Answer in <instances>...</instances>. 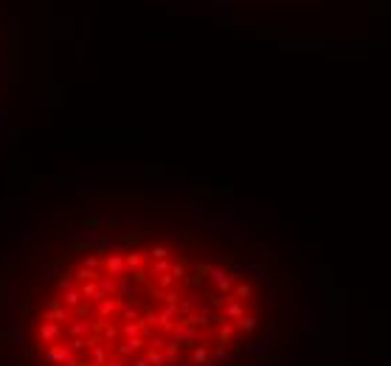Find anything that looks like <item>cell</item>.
Masks as SVG:
<instances>
[{
    "label": "cell",
    "instance_id": "obj_4",
    "mask_svg": "<svg viewBox=\"0 0 391 366\" xmlns=\"http://www.w3.org/2000/svg\"><path fill=\"white\" fill-rule=\"evenodd\" d=\"M96 305H99V318H102V321H107L113 313H118V299H107L105 296L102 302H96Z\"/></svg>",
    "mask_w": 391,
    "mask_h": 366
},
{
    "label": "cell",
    "instance_id": "obj_34",
    "mask_svg": "<svg viewBox=\"0 0 391 366\" xmlns=\"http://www.w3.org/2000/svg\"><path fill=\"white\" fill-rule=\"evenodd\" d=\"M79 366H102V364H96V361H85V364H79Z\"/></svg>",
    "mask_w": 391,
    "mask_h": 366
},
{
    "label": "cell",
    "instance_id": "obj_31",
    "mask_svg": "<svg viewBox=\"0 0 391 366\" xmlns=\"http://www.w3.org/2000/svg\"><path fill=\"white\" fill-rule=\"evenodd\" d=\"M59 288L62 290H70V288H73V279H68V276H65V279H59Z\"/></svg>",
    "mask_w": 391,
    "mask_h": 366
},
{
    "label": "cell",
    "instance_id": "obj_32",
    "mask_svg": "<svg viewBox=\"0 0 391 366\" xmlns=\"http://www.w3.org/2000/svg\"><path fill=\"white\" fill-rule=\"evenodd\" d=\"M102 366H127V364H124V361H110V358H107Z\"/></svg>",
    "mask_w": 391,
    "mask_h": 366
},
{
    "label": "cell",
    "instance_id": "obj_26",
    "mask_svg": "<svg viewBox=\"0 0 391 366\" xmlns=\"http://www.w3.org/2000/svg\"><path fill=\"white\" fill-rule=\"evenodd\" d=\"M149 256H152V259H166V256H169V251H166L164 245H158V248H152V251H149Z\"/></svg>",
    "mask_w": 391,
    "mask_h": 366
},
{
    "label": "cell",
    "instance_id": "obj_24",
    "mask_svg": "<svg viewBox=\"0 0 391 366\" xmlns=\"http://www.w3.org/2000/svg\"><path fill=\"white\" fill-rule=\"evenodd\" d=\"M169 270H172V265H169L166 259H158L155 265H152V273H155V276H164V273H169Z\"/></svg>",
    "mask_w": 391,
    "mask_h": 366
},
{
    "label": "cell",
    "instance_id": "obj_17",
    "mask_svg": "<svg viewBox=\"0 0 391 366\" xmlns=\"http://www.w3.org/2000/svg\"><path fill=\"white\" fill-rule=\"evenodd\" d=\"M194 310H197V302H194V299H183V302H177V313H180L183 318H186L189 313H194Z\"/></svg>",
    "mask_w": 391,
    "mask_h": 366
},
{
    "label": "cell",
    "instance_id": "obj_2",
    "mask_svg": "<svg viewBox=\"0 0 391 366\" xmlns=\"http://www.w3.org/2000/svg\"><path fill=\"white\" fill-rule=\"evenodd\" d=\"M189 341H194V327H189L186 321H177L172 327V344H189Z\"/></svg>",
    "mask_w": 391,
    "mask_h": 366
},
{
    "label": "cell",
    "instance_id": "obj_23",
    "mask_svg": "<svg viewBox=\"0 0 391 366\" xmlns=\"http://www.w3.org/2000/svg\"><path fill=\"white\" fill-rule=\"evenodd\" d=\"M164 364H177V344H169L166 347V352H164Z\"/></svg>",
    "mask_w": 391,
    "mask_h": 366
},
{
    "label": "cell",
    "instance_id": "obj_1",
    "mask_svg": "<svg viewBox=\"0 0 391 366\" xmlns=\"http://www.w3.org/2000/svg\"><path fill=\"white\" fill-rule=\"evenodd\" d=\"M45 361H48V364H62V366H79L76 352H70V349L62 347V344H54V347L45 352Z\"/></svg>",
    "mask_w": 391,
    "mask_h": 366
},
{
    "label": "cell",
    "instance_id": "obj_27",
    "mask_svg": "<svg viewBox=\"0 0 391 366\" xmlns=\"http://www.w3.org/2000/svg\"><path fill=\"white\" fill-rule=\"evenodd\" d=\"M102 335H105V338H115V335H118V330H115V327H110V324H105V327H102Z\"/></svg>",
    "mask_w": 391,
    "mask_h": 366
},
{
    "label": "cell",
    "instance_id": "obj_25",
    "mask_svg": "<svg viewBox=\"0 0 391 366\" xmlns=\"http://www.w3.org/2000/svg\"><path fill=\"white\" fill-rule=\"evenodd\" d=\"M228 361H231V355H228L225 349L220 347L217 352H214V361H211V366H214V364H228Z\"/></svg>",
    "mask_w": 391,
    "mask_h": 366
},
{
    "label": "cell",
    "instance_id": "obj_33",
    "mask_svg": "<svg viewBox=\"0 0 391 366\" xmlns=\"http://www.w3.org/2000/svg\"><path fill=\"white\" fill-rule=\"evenodd\" d=\"M132 366H149V364H147V358H138V361H135Z\"/></svg>",
    "mask_w": 391,
    "mask_h": 366
},
{
    "label": "cell",
    "instance_id": "obj_8",
    "mask_svg": "<svg viewBox=\"0 0 391 366\" xmlns=\"http://www.w3.org/2000/svg\"><path fill=\"white\" fill-rule=\"evenodd\" d=\"M43 321H54V324L70 321V313L65 310V307H51V310H45V313H43Z\"/></svg>",
    "mask_w": 391,
    "mask_h": 366
},
{
    "label": "cell",
    "instance_id": "obj_22",
    "mask_svg": "<svg viewBox=\"0 0 391 366\" xmlns=\"http://www.w3.org/2000/svg\"><path fill=\"white\" fill-rule=\"evenodd\" d=\"M147 364L149 366H164V352H161V349H149L147 352Z\"/></svg>",
    "mask_w": 391,
    "mask_h": 366
},
{
    "label": "cell",
    "instance_id": "obj_18",
    "mask_svg": "<svg viewBox=\"0 0 391 366\" xmlns=\"http://www.w3.org/2000/svg\"><path fill=\"white\" fill-rule=\"evenodd\" d=\"M93 341H96V338H73V341L68 344V349H70V352H79V349H90V347H93Z\"/></svg>",
    "mask_w": 391,
    "mask_h": 366
},
{
    "label": "cell",
    "instance_id": "obj_7",
    "mask_svg": "<svg viewBox=\"0 0 391 366\" xmlns=\"http://www.w3.org/2000/svg\"><path fill=\"white\" fill-rule=\"evenodd\" d=\"M209 276L214 279V285H217L220 290H231V285H234V282H231V276H228L225 270H220V268H211Z\"/></svg>",
    "mask_w": 391,
    "mask_h": 366
},
{
    "label": "cell",
    "instance_id": "obj_21",
    "mask_svg": "<svg viewBox=\"0 0 391 366\" xmlns=\"http://www.w3.org/2000/svg\"><path fill=\"white\" fill-rule=\"evenodd\" d=\"M138 332H141L138 321H124L121 324V335L124 338H132V335H138Z\"/></svg>",
    "mask_w": 391,
    "mask_h": 366
},
{
    "label": "cell",
    "instance_id": "obj_16",
    "mask_svg": "<svg viewBox=\"0 0 391 366\" xmlns=\"http://www.w3.org/2000/svg\"><path fill=\"white\" fill-rule=\"evenodd\" d=\"M234 332H236V327H234V324H228V321H223V327H220V332H217V338H220V344H228V341L234 338Z\"/></svg>",
    "mask_w": 391,
    "mask_h": 366
},
{
    "label": "cell",
    "instance_id": "obj_5",
    "mask_svg": "<svg viewBox=\"0 0 391 366\" xmlns=\"http://www.w3.org/2000/svg\"><path fill=\"white\" fill-rule=\"evenodd\" d=\"M59 324H54V321H43V327H40V341L43 344H51V341H56L59 338Z\"/></svg>",
    "mask_w": 391,
    "mask_h": 366
},
{
    "label": "cell",
    "instance_id": "obj_15",
    "mask_svg": "<svg viewBox=\"0 0 391 366\" xmlns=\"http://www.w3.org/2000/svg\"><path fill=\"white\" fill-rule=\"evenodd\" d=\"M90 361H96V364H105V361H107V347H105V344L93 341V347H90Z\"/></svg>",
    "mask_w": 391,
    "mask_h": 366
},
{
    "label": "cell",
    "instance_id": "obj_10",
    "mask_svg": "<svg viewBox=\"0 0 391 366\" xmlns=\"http://www.w3.org/2000/svg\"><path fill=\"white\" fill-rule=\"evenodd\" d=\"M223 315H225V318H239V315H245V305L242 302H239V299H234V302H228L225 307H223Z\"/></svg>",
    "mask_w": 391,
    "mask_h": 366
},
{
    "label": "cell",
    "instance_id": "obj_6",
    "mask_svg": "<svg viewBox=\"0 0 391 366\" xmlns=\"http://www.w3.org/2000/svg\"><path fill=\"white\" fill-rule=\"evenodd\" d=\"M105 268L110 270V276H127V273H124V256H118V253H110V256H107Z\"/></svg>",
    "mask_w": 391,
    "mask_h": 366
},
{
    "label": "cell",
    "instance_id": "obj_30",
    "mask_svg": "<svg viewBox=\"0 0 391 366\" xmlns=\"http://www.w3.org/2000/svg\"><path fill=\"white\" fill-rule=\"evenodd\" d=\"M158 285H161V288H169V285H174V276H161Z\"/></svg>",
    "mask_w": 391,
    "mask_h": 366
},
{
    "label": "cell",
    "instance_id": "obj_29",
    "mask_svg": "<svg viewBox=\"0 0 391 366\" xmlns=\"http://www.w3.org/2000/svg\"><path fill=\"white\" fill-rule=\"evenodd\" d=\"M236 296H239V299H248V296H251V288H248V285H239V288H236Z\"/></svg>",
    "mask_w": 391,
    "mask_h": 366
},
{
    "label": "cell",
    "instance_id": "obj_14",
    "mask_svg": "<svg viewBox=\"0 0 391 366\" xmlns=\"http://www.w3.org/2000/svg\"><path fill=\"white\" fill-rule=\"evenodd\" d=\"M96 288H99V293H102V296H107V293L113 296V293H115V282L107 279V276H96Z\"/></svg>",
    "mask_w": 391,
    "mask_h": 366
},
{
    "label": "cell",
    "instance_id": "obj_28",
    "mask_svg": "<svg viewBox=\"0 0 391 366\" xmlns=\"http://www.w3.org/2000/svg\"><path fill=\"white\" fill-rule=\"evenodd\" d=\"M164 299H166V305H177V302H180V296H177L174 290H169V293H164Z\"/></svg>",
    "mask_w": 391,
    "mask_h": 366
},
{
    "label": "cell",
    "instance_id": "obj_12",
    "mask_svg": "<svg viewBox=\"0 0 391 366\" xmlns=\"http://www.w3.org/2000/svg\"><path fill=\"white\" fill-rule=\"evenodd\" d=\"M191 361L197 366H211V358H209V347H194V352H191Z\"/></svg>",
    "mask_w": 391,
    "mask_h": 366
},
{
    "label": "cell",
    "instance_id": "obj_20",
    "mask_svg": "<svg viewBox=\"0 0 391 366\" xmlns=\"http://www.w3.org/2000/svg\"><path fill=\"white\" fill-rule=\"evenodd\" d=\"M236 327L245 332H251V330H256V318H253V315H239V318H236Z\"/></svg>",
    "mask_w": 391,
    "mask_h": 366
},
{
    "label": "cell",
    "instance_id": "obj_11",
    "mask_svg": "<svg viewBox=\"0 0 391 366\" xmlns=\"http://www.w3.org/2000/svg\"><path fill=\"white\" fill-rule=\"evenodd\" d=\"M62 307H70V310H76L82 307V296H79V290H65V296H62Z\"/></svg>",
    "mask_w": 391,
    "mask_h": 366
},
{
    "label": "cell",
    "instance_id": "obj_3",
    "mask_svg": "<svg viewBox=\"0 0 391 366\" xmlns=\"http://www.w3.org/2000/svg\"><path fill=\"white\" fill-rule=\"evenodd\" d=\"M144 347V338H138V335H132V338H124L121 341V347L115 349L121 358H127V355H132V352H138V349Z\"/></svg>",
    "mask_w": 391,
    "mask_h": 366
},
{
    "label": "cell",
    "instance_id": "obj_19",
    "mask_svg": "<svg viewBox=\"0 0 391 366\" xmlns=\"http://www.w3.org/2000/svg\"><path fill=\"white\" fill-rule=\"evenodd\" d=\"M90 327H93V324L90 321H76V324H70V335H73V338H82V335H85L87 330H90Z\"/></svg>",
    "mask_w": 391,
    "mask_h": 366
},
{
    "label": "cell",
    "instance_id": "obj_9",
    "mask_svg": "<svg viewBox=\"0 0 391 366\" xmlns=\"http://www.w3.org/2000/svg\"><path fill=\"white\" fill-rule=\"evenodd\" d=\"M79 296L82 299H90V302H102V293H99V288H96V279L93 282H85V285H82V288H79Z\"/></svg>",
    "mask_w": 391,
    "mask_h": 366
},
{
    "label": "cell",
    "instance_id": "obj_13",
    "mask_svg": "<svg viewBox=\"0 0 391 366\" xmlns=\"http://www.w3.org/2000/svg\"><path fill=\"white\" fill-rule=\"evenodd\" d=\"M118 279H121V285H118V293H121V299H132L135 296V282L130 279V276H118Z\"/></svg>",
    "mask_w": 391,
    "mask_h": 366
}]
</instances>
